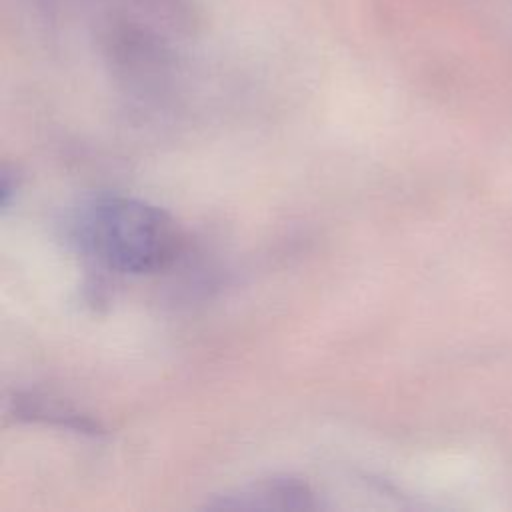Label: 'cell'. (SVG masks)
Segmentation results:
<instances>
[{"label":"cell","mask_w":512,"mask_h":512,"mask_svg":"<svg viewBox=\"0 0 512 512\" xmlns=\"http://www.w3.org/2000/svg\"><path fill=\"white\" fill-rule=\"evenodd\" d=\"M80 242L104 266L124 274H148L172 264L182 248L174 218L148 202L106 196L80 216Z\"/></svg>","instance_id":"obj_1"},{"label":"cell","mask_w":512,"mask_h":512,"mask_svg":"<svg viewBox=\"0 0 512 512\" xmlns=\"http://www.w3.org/2000/svg\"><path fill=\"white\" fill-rule=\"evenodd\" d=\"M212 508H280V510H310L316 508L312 490L296 478H270L242 488L236 494H228Z\"/></svg>","instance_id":"obj_2"},{"label":"cell","mask_w":512,"mask_h":512,"mask_svg":"<svg viewBox=\"0 0 512 512\" xmlns=\"http://www.w3.org/2000/svg\"><path fill=\"white\" fill-rule=\"evenodd\" d=\"M12 410L18 418L50 422V424H58L62 428H72V430L88 432V434L98 432V424L94 420H90L88 416L64 406L58 400H52V398H46V396L18 394L12 400Z\"/></svg>","instance_id":"obj_3"}]
</instances>
